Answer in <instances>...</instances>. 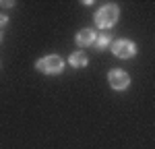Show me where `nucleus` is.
I'll use <instances>...</instances> for the list:
<instances>
[{
	"instance_id": "6",
	"label": "nucleus",
	"mask_w": 155,
	"mask_h": 149,
	"mask_svg": "<svg viewBox=\"0 0 155 149\" xmlns=\"http://www.w3.org/2000/svg\"><path fill=\"white\" fill-rule=\"evenodd\" d=\"M68 62H71L74 68H81V66H85V64H87V56H85L83 52H74V54H71Z\"/></svg>"
},
{
	"instance_id": "8",
	"label": "nucleus",
	"mask_w": 155,
	"mask_h": 149,
	"mask_svg": "<svg viewBox=\"0 0 155 149\" xmlns=\"http://www.w3.org/2000/svg\"><path fill=\"white\" fill-rule=\"evenodd\" d=\"M0 37H2V35H0Z\"/></svg>"
},
{
	"instance_id": "1",
	"label": "nucleus",
	"mask_w": 155,
	"mask_h": 149,
	"mask_svg": "<svg viewBox=\"0 0 155 149\" xmlns=\"http://www.w3.org/2000/svg\"><path fill=\"white\" fill-rule=\"evenodd\" d=\"M118 21V6L116 4H104L95 12V23L99 27H112Z\"/></svg>"
},
{
	"instance_id": "4",
	"label": "nucleus",
	"mask_w": 155,
	"mask_h": 149,
	"mask_svg": "<svg viewBox=\"0 0 155 149\" xmlns=\"http://www.w3.org/2000/svg\"><path fill=\"white\" fill-rule=\"evenodd\" d=\"M107 81H110V85L114 87L116 91H122V89H126V87L130 85V77L124 73L122 68H114V71H110Z\"/></svg>"
},
{
	"instance_id": "3",
	"label": "nucleus",
	"mask_w": 155,
	"mask_h": 149,
	"mask_svg": "<svg viewBox=\"0 0 155 149\" xmlns=\"http://www.w3.org/2000/svg\"><path fill=\"white\" fill-rule=\"evenodd\" d=\"M112 52H114L118 58L128 60V58H132V56L137 54V46H134V41H130V39H118V41H114Z\"/></svg>"
},
{
	"instance_id": "7",
	"label": "nucleus",
	"mask_w": 155,
	"mask_h": 149,
	"mask_svg": "<svg viewBox=\"0 0 155 149\" xmlns=\"http://www.w3.org/2000/svg\"><path fill=\"white\" fill-rule=\"evenodd\" d=\"M110 39H112V37H110V33H101V35L97 37V48H99V50L107 48V46H110Z\"/></svg>"
},
{
	"instance_id": "2",
	"label": "nucleus",
	"mask_w": 155,
	"mask_h": 149,
	"mask_svg": "<svg viewBox=\"0 0 155 149\" xmlns=\"http://www.w3.org/2000/svg\"><path fill=\"white\" fill-rule=\"evenodd\" d=\"M35 66H37V71H41V73H46V74H58L60 71H62V66H64V62H62L60 56L50 54V56L39 58Z\"/></svg>"
},
{
	"instance_id": "5",
	"label": "nucleus",
	"mask_w": 155,
	"mask_h": 149,
	"mask_svg": "<svg viewBox=\"0 0 155 149\" xmlns=\"http://www.w3.org/2000/svg\"><path fill=\"white\" fill-rule=\"evenodd\" d=\"M95 41V31L93 29H81L77 33V44L79 46H91Z\"/></svg>"
}]
</instances>
